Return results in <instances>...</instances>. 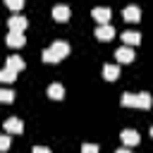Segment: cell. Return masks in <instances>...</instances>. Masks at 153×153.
Masks as SVG:
<instances>
[{"instance_id":"16","label":"cell","mask_w":153,"mask_h":153,"mask_svg":"<svg viewBox=\"0 0 153 153\" xmlns=\"http://www.w3.org/2000/svg\"><path fill=\"white\" fill-rule=\"evenodd\" d=\"M14 79H17V74H14V72H10L7 67H5V69H0V84H12Z\"/></svg>"},{"instance_id":"10","label":"cell","mask_w":153,"mask_h":153,"mask_svg":"<svg viewBox=\"0 0 153 153\" xmlns=\"http://www.w3.org/2000/svg\"><path fill=\"white\" fill-rule=\"evenodd\" d=\"M69 14H72V10H69L67 5H55V7H53V19H55V22H60V24H62V22H67V19H69Z\"/></svg>"},{"instance_id":"11","label":"cell","mask_w":153,"mask_h":153,"mask_svg":"<svg viewBox=\"0 0 153 153\" xmlns=\"http://www.w3.org/2000/svg\"><path fill=\"white\" fill-rule=\"evenodd\" d=\"M110 7H93L91 10V17L98 22V24H108V19H110Z\"/></svg>"},{"instance_id":"15","label":"cell","mask_w":153,"mask_h":153,"mask_svg":"<svg viewBox=\"0 0 153 153\" xmlns=\"http://www.w3.org/2000/svg\"><path fill=\"white\" fill-rule=\"evenodd\" d=\"M24 43H26L24 33H17V31H10V33H7V45H10V48H22Z\"/></svg>"},{"instance_id":"18","label":"cell","mask_w":153,"mask_h":153,"mask_svg":"<svg viewBox=\"0 0 153 153\" xmlns=\"http://www.w3.org/2000/svg\"><path fill=\"white\" fill-rule=\"evenodd\" d=\"M10 143H12L10 134H0V153H5V151L10 148Z\"/></svg>"},{"instance_id":"19","label":"cell","mask_w":153,"mask_h":153,"mask_svg":"<svg viewBox=\"0 0 153 153\" xmlns=\"http://www.w3.org/2000/svg\"><path fill=\"white\" fill-rule=\"evenodd\" d=\"M24 2H26V0H5V5H7L10 10H22Z\"/></svg>"},{"instance_id":"17","label":"cell","mask_w":153,"mask_h":153,"mask_svg":"<svg viewBox=\"0 0 153 153\" xmlns=\"http://www.w3.org/2000/svg\"><path fill=\"white\" fill-rule=\"evenodd\" d=\"M14 100V91L12 88H0V103H12Z\"/></svg>"},{"instance_id":"7","label":"cell","mask_w":153,"mask_h":153,"mask_svg":"<svg viewBox=\"0 0 153 153\" xmlns=\"http://www.w3.org/2000/svg\"><path fill=\"white\" fill-rule=\"evenodd\" d=\"M120 139H122V143L129 148V146H136L139 141H141V136H139V131L136 129H122L120 131Z\"/></svg>"},{"instance_id":"22","label":"cell","mask_w":153,"mask_h":153,"mask_svg":"<svg viewBox=\"0 0 153 153\" xmlns=\"http://www.w3.org/2000/svg\"><path fill=\"white\" fill-rule=\"evenodd\" d=\"M115 153H134V151H131V148H127V146H122V148H117Z\"/></svg>"},{"instance_id":"1","label":"cell","mask_w":153,"mask_h":153,"mask_svg":"<svg viewBox=\"0 0 153 153\" xmlns=\"http://www.w3.org/2000/svg\"><path fill=\"white\" fill-rule=\"evenodd\" d=\"M120 103H122V108H141V110H148L151 103H153V98H151L148 91H139V93H129L127 91V93H122Z\"/></svg>"},{"instance_id":"14","label":"cell","mask_w":153,"mask_h":153,"mask_svg":"<svg viewBox=\"0 0 153 153\" xmlns=\"http://www.w3.org/2000/svg\"><path fill=\"white\" fill-rule=\"evenodd\" d=\"M122 41H124V45H139L141 43V33L139 31H122Z\"/></svg>"},{"instance_id":"8","label":"cell","mask_w":153,"mask_h":153,"mask_svg":"<svg viewBox=\"0 0 153 153\" xmlns=\"http://www.w3.org/2000/svg\"><path fill=\"white\" fill-rule=\"evenodd\" d=\"M5 67H7L10 72H14V74H19V72H22V69L26 67V62H24V60H22L19 55H10V57L5 60Z\"/></svg>"},{"instance_id":"5","label":"cell","mask_w":153,"mask_h":153,"mask_svg":"<svg viewBox=\"0 0 153 153\" xmlns=\"http://www.w3.org/2000/svg\"><path fill=\"white\" fill-rule=\"evenodd\" d=\"M134 48H129V45H122V48H117L115 50V60L117 62H122V65H127V62H134Z\"/></svg>"},{"instance_id":"9","label":"cell","mask_w":153,"mask_h":153,"mask_svg":"<svg viewBox=\"0 0 153 153\" xmlns=\"http://www.w3.org/2000/svg\"><path fill=\"white\" fill-rule=\"evenodd\" d=\"M96 38L98 41H110V38H115V29L110 24H98L96 26Z\"/></svg>"},{"instance_id":"23","label":"cell","mask_w":153,"mask_h":153,"mask_svg":"<svg viewBox=\"0 0 153 153\" xmlns=\"http://www.w3.org/2000/svg\"><path fill=\"white\" fill-rule=\"evenodd\" d=\"M151 139H153V127H151Z\"/></svg>"},{"instance_id":"4","label":"cell","mask_w":153,"mask_h":153,"mask_svg":"<svg viewBox=\"0 0 153 153\" xmlns=\"http://www.w3.org/2000/svg\"><path fill=\"white\" fill-rule=\"evenodd\" d=\"M7 26H10V31L24 33V29L29 26V19H26V17H22V14H14V17H10V19H7Z\"/></svg>"},{"instance_id":"21","label":"cell","mask_w":153,"mask_h":153,"mask_svg":"<svg viewBox=\"0 0 153 153\" xmlns=\"http://www.w3.org/2000/svg\"><path fill=\"white\" fill-rule=\"evenodd\" d=\"M31 153H50V148H48V146H33Z\"/></svg>"},{"instance_id":"2","label":"cell","mask_w":153,"mask_h":153,"mask_svg":"<svg viewBox=\"0 0 153 153\" xmlns=\"http://www.w3.org/2000/svg\"><path fill=\"white\" fill-rule=\"evenodd\" d=\"M69 55V43H65V41H55V43H50L43 53H41V57H43V62H60V60H65Z\"/></svg>"},{"instance_id":"13","label":"cell","mask_w":153,"mask_h":153,"mask_svg":"<svg viewBox=\"0 0 153 153\" xmlns=\"http://www.w3.org/2000/svg\"><path fill=\"white\" fill-rule=\"evenodd\" d=\"M48 98H53V100H62V98H65V86L57 84V81H53V84L48 86Z\"/></svg>"},{"instance_id":"6","label":"cell","mask_w":153,"mask_h":153,"mask_svg":"<svg viewBox=\"0 0 153 153\" xmlns=\"http://www.w3.org/2000/svg\"><path fill=\"white\" fill-rule=\"evenodd\" d=\"M2 127H5V134H22L24 131V122L19 117H7Z\"/></svg>"},{"instance_id":"3","label":"cell","mask_w":153,"mask_h":153,"mask_svg":"<svg viewBox=\"0 0 153 153\" xmlns=\"http://www.w3.org/2000/svg\"><path fill=\"white\" fill-rule=\"evenodd\" d=\"M122 17H124V22L136 24V22H141V7H139V5H127V7L122 10Z\"/></svg>"},{"instance_id":"20","label":"cell","mask_w":153,"mask_h":153,"mask_svg":"<svg viewBox=\"0 0 153 153\" xmlns=\"http://www.w3.org/2000/svg\"><path fill=\"white\" fill-rule=\"evenodd\" d=\"M81 153H98L96 143H81Z\"/></svg>"},{"instance_id":"12","label":"cell","mask_w":153,"mask_h":153,"mask_svg":"<svg viewBox=\"0 0 153 153\" xmlns=\"http://www.w3.org/2000/svg\"><path fill=\"white\" fill-rule=\"evenodd\" d=\"M103 76H105L108 81H117V79H120V67L112 65V62L103 65Z\"/></svg>"}]
</instances>
